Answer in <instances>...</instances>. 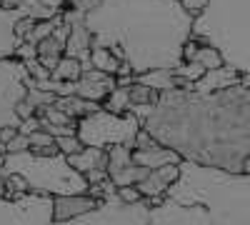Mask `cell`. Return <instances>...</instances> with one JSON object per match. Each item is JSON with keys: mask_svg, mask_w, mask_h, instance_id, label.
I'll list each match as a JSON object with an SVG mask.
<instances>
[{"mask_svg": "<svg viewBox=\"0 0 250 225\" xmlns=\"http://www.w3.org/2000/svg\"><path fill=\"white\" fill-rule=\"evenodd\" d=\"M130 113L183 160L243 173L250 155V85L238 83L213 93L173 88L160 93L155 105H130Z\"/></svg>", "mask_w": 250, "mask_h": 225, "instance_id": "1", "label": "cell"}, {"mask_svg": "<svg viewBox=\"0 0 250 225\" xmlns=\"http://www.w3.org/2000/svg\"><path fill=\"white\" fill-rule=\"evenodd\" d=\"M195 18L180 0H100L85 13L93 45L110 48L128 60L133 73L183 63V48L193 38Z\"/></svg>", "mask_w": 250, "mask_h": 225, "instance_id": "2", "label": "cell"}, {"mask_svg": "<svg viewBox=\"0 0 250 225\" xmlns=\"http://www.w3.org/2000/svg\"><path fill=\"white\" fill-rule=\"evenodd\" d=\"M148 225H250V175L183 160Z\"/></svg>", "mask_w": 250, "mask_h": 225, "instance_id": "3", "label": "cell"}, {"mask_svg": "<svg viewBox=\"0 0 250 225\" xmlns=\"http://www.w3.org/2000/svg\"><path fill=\"white\" fill-rule=\"evenodd\" d=\"M193 38L220 50L225 65L250 73V0H208L195 15Z\"/></svg>", "mask_w": 250, "mask_h": 225, "instance_id": "4", "label": "cell"}, {"mask_svg": "<svg viewBox=\"0 0 250 225\" xmlns=\"http://www.w3.org/2000/svg\"><path fill=\"white\" fill-rule=\"evenodd\" d=\"M3 168L5 173H20L30 183L33 193H43V195L88 193L90 185L88 178L68 163L65 153H55V155H38L33 150L5 153Z\"/></svg>", "mask_w": 250, "mask_h": 225, "instance_id": "5", "label": "cell"}, {"mask_svg": "<svg viewBox=\"0 0 250 225\" xmlns=\"http://www.w3.org/2000/svg\"><path fill=\"white\" fill-rule=\"evenodd\" d=\"M143 128V120L135 113H113L100 108L85 118L78 120V138L83 145L110 148V145H128L135 148L138 133Z\"/></svg>", "mask_w": 250, "mask_h": 225, "instance_id": "6", "label": "cell"}, {"mask_svg": "<svg viewBox=\"0 0 250 225\" xmlns=\"http://www.w3.org/2000/svg\"><path fill=\"white\" fill-rule=\"evenodd\" d=\"M150 223V205L148 200L125 203L120 195H108L98 203V208L75 215L70 220H53L50 225H148Z\"/></svg>", "mask_w": 250, "mask_h": 225, "instance_id": "7", "label": "cell"}, {"mask_svg": "<svg viewBox=\"0 0 250 225\" xmlns=\"http://www.w3.org/2000/svg\"><path fill=\"white\" fill-rule=\"evenodd\" d=\"M28 65L20 58L0 60V128L20 125L18 103L28 95Z\"/></svg>", "mask_w": 250, "mask_h": 225, "instance_id": "8", "label": "cell"}, {"mask_svg": "<svg viewBox=\"0 0 250 225\" xmlns=\"http://www.w3.org/2000/svg\"><path fill=\"white\" fill-rule=\"evenodd\" d=\"M53 223V195L25 193L8 198L0 188V225H50Z\"/></svg>", "mask_w": 250, "mask_h": 225, "instance_id": "9", "label": "cell"}, {"mask_svg": "<svg viewBox=\"0 0 250 225\" xmlns=\"http://www.w3.org/2000/svg\"><path fill=\"white\" fill-rule=\"evenodd\" d=\"M115 88H118L115 75H108L95 68L83 70L80 80H75V95L85 98V100H95V103H103L110 95V90H115Z\"/></svg>", "mask_w": 250, "mask_h": 225, "instance_id": "10", "label": "cell"}, {"mask_svg": "<svg viewBox=\"0 0 250 225\" xmlns=\"http://www.w3.org/2000/svg\"><path fill=\"white\" fill-rule=\"evenodd\" d=\"M133 163H138V165L143 168H163V165H168V163H183V155L168 145H163V143H158L153 138V143H148V145H140V148H133Z\"/></svg>", "mask_w": 250, "mask_h": 225, "instance_id": "11", "label": "cell"}, {"mask_svg": "<svg viewBox=\"0 0 250 225\" xmlns=\"http://www.w3.org/2000/svg\"><path fill=\"white\" fill-rule=\"evenodd\" d=\"M25 15L23 8H0V60L15 58V50L23 40L15 33V23Z\"/></svg>", "mask_w": 250, "mask_h": 225, "instance_id": "12", "label": "cell"}, {"mask_svg": "<svg viewBox=\"0 0 250 225\" xmlns=\"http://www.w3.org/2000/svg\"><path fill=\"white\" fill-rule=\"evenodd\" d=\"M98 203L88 193H75V195H53V220H70L75 215H83L93 208H98Z\"/></svg>", "mask_w": 250, "mask_h": 225, "instance_id": "13", "label": "cell"}, {"mask_svg": "<svg viewBox=\"0 0 250 225\" xmlns=\"http://www.w3.org/2000/svg\"><path fill=\"white\" fill-rule=\"evenodd\" d=\"M243 80V73L230 68V65H220V68H213V70H205L203 78H198L193 83V90L195 93H213V90H223V88H230V85H238Z\"/></svg>", "mask_w": 250, "mask_h": 225, "instance_id": "14", "label": "cell"}, {"mask_svg": "<svg viewBox=\"0 0 250 225\" xmlns=\"http://www.w3.org/2000/svg\"><path fill=\"white\" fill-rule=\"evenodd\" d=\"M68 163L80 170L83 175H88L93 170H108V148H95V145H85L78 153L68 155Z\"/></svg>", "mask_w": 250, "mask_h": 225, "instance_id": "15", "label": "cell"}, {"mask_svg": "<svg viewBox=\"0 0 250 225\" xmlns=\"http://www.w3.org/2000/svg\"><path fill=\"white\" fill-rule=\"evenodd\" d=\"M20 8L25 10V15L35 18V20H50L62 15V10L75 5V0H20Z\"/></svg>", "mask_w": 250, "mask_h": 225, "instance_id": "16", "label": "cell"}, {"mask_svg": "<svg viewBox=\"0 0 250 225\" xmlns=\"http://www.w3.org/2000/svg\"><path fill=\"white\" fill-rule=\"evenodd\" d=\"M55 108H60L62 113H68L70 118L80 120V118H85L95 110L103 108V103H95V100H85V98H80V95H65V98H55Z\"/></svg>", "mask_w": 250, "mask_h": 225, "instance_id": "17", "label": "cell"}, {"mask_svg": "<svg viewBox=\"0 0 250 225\" xmlns=\"http://www.w3.org/2000/svg\"><path fill=\"white\" fill-rule=\"evenodd\" d=\"M135 83H143L158 93H165V90H173L175 88V70H168V68H158V70H145V73H138L135 75Z\"/></svg>", "mask_w": 250, "mask_h": 225, "instance_id": "18", "label": "cell"}, {"mask_svg": "<svg viewBox=\"0 0 250 225\" xmlns=\"http://www.w3.org/2000/svg\"><path fill=\"white\" fill-rule=\"evenodd\" d=\"M120 63H123V60H120L110 48H105V45H93V50H90V65H93L95 70H103V73H108V75H118Z\"/></svg>", "mask_w": 250, "mask_h": 225, "instance_id": "19", "label": "cell"}, {"mask_svg": "<svg viewBox=\"0 0 250 225\" xmlns=\"http://www.w3.org/2000/svg\"><path fill=\"white\" fill-rule=\"evenodd\" d=\"M168 185H170V183L165 180V178L160 175V170L155 168V170H150L148 175H145L135 188L143 193V198H153V195H163L165 190H168Z\"/></svg>", "mask_w": 250, "mask_h": 225, "instance_id": "20", "label": "cell"}, {"mask_svg": "<svg viewBox=\"0 0 250 225\" xmlns=\"http://www.w3.org/2000/svg\"><path fill=\"white\" fill-rule=\"evenodd\" d=\"M83 75V63L78 58H70V55H62L58 68L53 70V78L55 80H70V83H75V80H80Z\"/></svg>", "mask_w": 250, "mask_h": 225, "instance_id": "21", "label": "cell"}, {"mask_svg": "<svg viewBox=\"0 0 250 225\" xmlns=\"http://www.w3.org/2000/svg\"><path fill=\"white\" fill-rule=\"evenodd\" d=\"M103 108L113 110V113H128L130 110V85L128 88H115L110 90V95L103 100Z\"/></svg>", "mask_w": 250, "mask_h": 225, "instance_id": "22", "label": "cell"}, {"mask_svg": "<svg viewBox=\"0 0 250 225\" xmlns=\"http://www.w3.org/2000/svg\"><path fill=\"white\" fill-rule=\"evenodd\" d=\"M160 93L143 85V83H133L130 85V105H155Z\"/></svg>", "mask_w": 250, "mask_h": 225, "instance_id": "23", "label": "cell"}, {"mask_svg": "<svg viewBox=\"0 0 250 225\" xmlns=\"http://www.w3.org/2000/svg\"><path fill=\"white\" fill-rule=\"evenodd\" d=\"M193 60H200V63L205 65V70H213V68L225 65V60H223L220 50H215L213 45H208V43H200V48H198V53H195Z\"/></svg>", "mask_w": 250, "mask_h": 225, "instance_id": "24", "label": "cell"}, {"mask_svg": "<svg viewBox=\"0 0 250 225\" xmlns=\"http://www.w3.org/2000/svg\"><path fill=\"white\" fill-rule=\"evenodd\" d=\"M65 55V43L55 35H48L38 43V58H62Z\"/></svg>", "mask_w": 250, "mask_h": 225, "instance_id": "25", "label": "cell"}, {"mask_svg": "<svg viewBox=\"0 0 250 225\" xmlns=\"http://www.w3.org/2000/svg\"><path fill=\"white\" fill-rule=\"evenodd\" d=\"M203 73H205V65L200 63V60H183V63L175 68V75L190 80V83H195L198 78H203Z\"/></svg>", "mask_w": 250, "mask_h": 225, "instance_id": "26", "label": "cell"}, {"mask_svg": "<svg viewBox=\"0 0 250 225\" xmlns=\"http://www.w3.org/2000/svg\"><path fill=\"white\" fill-rule=\"evenodd\" d=\"M55 145H58V150H60V153H65V155L78 153V150L85 148V145H83V140L78 138V133H75V135H62V138H55Z\"/></svg>", "mask_w": 250, "mask_h": 225, "instance_id": "27", "label": "cell"}, {"mask_svg": "<svg viewBox=\"0 0 250 225\" xmlns=\"http://www.w3.org/2000/svg\"><path fill=\"white\" fill-rule=\"evenodd\" d=\"M5 188L18 193V195H23V193H33L30 190V183L20 175V173H8V180H5Z\"/></svg>", "mask_w": 250, "mask_h": 225, "instance_id": "28", "label": "cell"}, {"mask_svg": "<svg viewBox=\"0 0 250 225\" xmlns=\"http://www.w3.org/2000/svg\"><path fill=\"white\" fill-rule=\"evenodd\" d=\"M23 150H30V138L18 133L10 143H5V153H23Z\"/></svg>", "mask_w": 250, "mask_h": 225, "instance_id": "29", "label": "cell"}, {"mask_svg": "<svg viewBox=\"0 0 250 225\" xmlns=\"http://www.w3.org/2000/svg\"><path fill=\"white\" fill-rule=\"evenodd\" d=\"M28 138H30V148H45V145H53V143H55V138L48 130H43V128L30 133Z\"/></svg>", "mask_w": 250, "mask_h": 225, "instance_id": "30", "label": "cell"}, {"mask_svg": "<svg viewBox=\"0 0 250 225\" xmlns=\"http://www.w3.org/2000/svg\"><path fill=\"white\" fill-rule=\"evenodd\" d=\"M28 73H30V78H35V80H48V78H53V73L40 63V60L35 58V60H28Z\"/></svg>", "mask_w": 250, "mask_h": 225, "instance_id": "31", "label": "cell"}, {"mask_svg": "<svg viewBox=\"0 0 250 225\" xmlns=\"http://www.w3.org/2000/svg\"><path fill=\"white\" fill-rule=\"evenodd\" d=\"M15 58H20L23 63H28V60H35V58H38V45L23 40V43L18 45V50H15Z\"/></svg>", "mask_w": 250, "mask_h": 225, "instance_id": "32", "label": "cell"}, {"mask_svg": "<svg viewBox=\"0 0 250 225\" xmlns=\"http://www.w3.org/2000/svg\"><path fill=\"white\" fill-rule=\"evenodd\" d=\"M43 128V120H40V115H33V118H25V120H20V125H18V133H23V135H30L35 130Z\"/></svg>", "mask_w": 250, "mask_h": 225, "instance_id": "33", "label": "cell"}, {"mask_svg": "<svg viewBox=\"0 0 250 225\" xmlns=\"http://www.w3.org/2000/svg\"><path fill=\"white\" fill-rule=\"evenodd\" d=\"M118 195H120V200H125V203H138V200H143V193H140L135 185H123V188H118Z\"/></svg>", "mask_w": 250, "mask_h": 225, "instance_id": "34", "label": "cell"}, {"mask_svg": "<svg viewBox=\"0 0 250 225\" xmlns=\"http://www.w3.org/2000/svg\"><path fill=\"white\" fill-rule=\"evenodd\" d=\"M33 25H35V18L23 15V18H20L18 23H15V33H18V38H20V40H25V35L33 30Z\"/></svg>", "mask_w": 250, "mask_h": 225, "instance_id": "35", "label": "cell"}, {"mask_svg": "<svg viewBox=\"0 0 250 225\" xmlns=\"http://www.w3.org/2000/svg\"><path fill=\"white\" fill-rule=\"evenodd\" d=\"M180 3H183V8H185L188 13H190V15L195 18L198 13H203V10H205L208 0H180Z\"/></svg>", "mask_w": 250, "mask_h": 225, "instance_id": "36", "label": "cell"}, {"mask_svg": "<svg viewBox=\"0 0 250 225\" xmlns=\"http://www.w3.org/2000/svg\"><path fill=\"white\" fill-rule=\"evenodd\" d=\"M18 115H20V120L33 118V115H38V108L30 103V100H20V103H18Z\"/></svg>", "mask_w": 250, "mask_h": 225, "instance_id": "37", "label": "cell"}, {"mask_svg": "<svg viewBox=\"0 0 250 225\" xmlns=\"http://www.w3.org/2000/svg\"><path fill=\"white\" fill-rule=\"evenodd\" d=\"M18 135V128H13V125H5V128H0V140L3 143H10L13 138Z\"/></svg>", "mask_w": 250, "mask_h": 225, "instance_id": "38", "label": "cell"}, {"mask_svg": "<svg viewBox=\"0 0 250 225\" xmlns=\"http://www.w3.org/2000/svg\"><path fill=\"white\" fill-rule=\"evenodd\" d=\"M85 178H88V183H103V180L110 178V175H108V170H93V173H88Z\"/></svg>", "mask_w": 250, "mask_h": 225, "instance_id": "39", "label": "cell"}, {"mask_svg": "<svg viewBox=\"0 0 250 225\" xmlns=\"http://www.w3.org/2000/svg\"><path fill=\"white\" fill-rule=\"evenodd\" d=\"M5 180H8V173H5L3 165H0V188H5Z\"/></svg>", "mask_w": 250, "mask_h": 225, "instance_id": "40", "label": "cell"}, {"mask_svg": "<svg viewBox=\"0 0 250 225\" xmlns=\"http://www.w3.org/2000/svg\"><path fill=\"white\" fill-rule=\"evenodd\" d=\"M20 0H3V8H18Z\"/></svg>", "mask_w": 250, "mask_h": 225, "instance_id": "41", "label": "cell"}, {"mask_svg": "<svg viewBox=\"0 0 250 225\" xmlns=\"http://www.w3.org/2000/svg\"><path fill=\"white\" fill-rule=\"evenodd\" d=\"M243 173H248L250 175V155L245 158V163H243Z\"/></svg>", "mask_w": 250, "mask_h": 225, "instance_id": "42", "label": "cell"}, {"mask_svg": "<svg viewBox=\"0 0 250 225\" xmlns=\"http://www.w3.org/2000/svg\"><path fill=\"white\" fill-rule=\"evenodd\" d=\"M240 83H243V85H250V73H245V75H243Z\"/></svg>", "mask_w": 250, "mask_h": 225, "instance_id": "43", "label": "cell"}, {"mask_svg": "<svg viewBox=\"0 0 250 225\" xmlns=\"http://www.w3.org/2000/svg\"><path fill=\"white\" fill-rule=\"evenodd\" d=\"M3 153H5V143H3V140H0V155H3Z\"/></svg>", "mask_w": 250, "mask_h": 225, "instance_id": "44", "label": "cell"}, {"mask_svg": "<svg viewBox=\"0 0 250 225\" xmlns=\"http://www.w3.org/2000/svg\"><path fill=\"white\" fill-rule=\"evenodd\" d=\"M0 8H3V0H0Z\"/></svg>", "mask_w": 250, "mask_h": 225, "instance_id": "45", "label": "cell"}]
</instances>
